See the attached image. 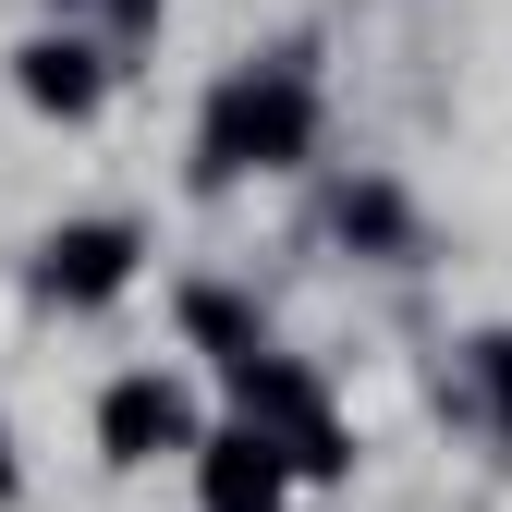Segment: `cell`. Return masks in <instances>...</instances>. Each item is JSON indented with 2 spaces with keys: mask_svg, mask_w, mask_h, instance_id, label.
I'll use <instances>...</instances> for the list:
<instances>
[{
  "mask_svg": "<svg viewBox=\"0 0 512 512\" xmlns=\"http://www.w3.org/2000/svg\"><path fill=\"white\" fill-rule=\"evenodd\" d=\"M317 147V86L293 74V61H269V74H232L208 98V135H196V171L232 183V171H293Z\"/></svg>",
  "mask_w": 512,
  "mask_h": 512,
  "instance_id": "cell-1",
  "label": "cell"
},
{
  "mask_svg": "<svg viewBox=\"0 0 512 512\" xmlns=\"http://www.w3.org/2000/svg\"><path fill=\"white\" fill-rule=\"evenodd\" d=\"M281 476H293V452L269 427H220V439H196V488H208V512H281Z\"/></svg>",
  "mask_w": 512,
  "mask_h": 512,
  "instance_id": "cell-2",
  "label": "cell"
},
{
  "mask_svg": "<svg viewBox=\"0 0 512 512\" xmlns=\"http://www.w3.org/2000/svg\"><path fill=\"white\" fill-rule=\"evenodd\" d=\"M183 439H196V415H183L171 378H110V403H98V452L110 464H159Z\"/></svg>",
  "mask_w": 512,
  "mask_h": 512,
  "instance_id": "cell-3",
  "label": "cell"
},
{
  "mask_svg": "<svg viewBox=\"0 0 512 512\" xmlns=\"http://www.w3.org/2000/svg\"><path fill=\"white\" fill-rule=\"evenodd\" d=\"M37 281H49L61 305H98V293L135 281V232H122V220H61V232L37 244Z\"/></svg>",
  "mask_w": 512,
  "mask_h": 512,
  "instance_id": "cell-4",
  "label": "cell"
},
{
  "mask_svg": "<svg viewBox=\"0 0 512 512\" xmlns=\"http://www.w3.org/2000/svg\"><path fill=\"white\" fill-rule=\"evenodd\" d=\"M13 86H25L37 110H61V122H74V110H98V49H74V37H37V49L13 61Z\"/></svg>",
  "mask_w": 512,
  "mask_h": 512,
  "instance_id": "cell-5",
  "label": "cell"
},
{
  "mask_svg": "<svg viewBox=\"0 0 512 512\" xmlns=\"http://www.w3.org/2000/svg\"><path fill=\"white\" fill-rule=\"evenodd\" d=\"M403 196H391V183H354V196H342V244H366V256H403Z\"/></svg>",
  "mask_w": 512,
  "mask_h": 512,
  "instance_id": "cell-6",
  "label": "cell"
},
{
  "mask_svg": "<svg viewBox=\"0 0 512 512\" xmlns=\"http://www.w3.org/2000/svg\"><path fill=\"white\" fill-rule=\"evenodd\" d=\"M476 378H488V415H500V439H512V330L476 342Z\"/></svg>",
  "mask_w": 512,
  "mask_h": 512,
  "instance_id": "cell-7",
  "label": "cell"
},
{
  "mask_svg": "<svg viewBox=\"0 0 512 512\" xmlns=\"http://www.w3.org/2000/svg\"><path fill=\"white\" fill-rule=\"evenodd\" d=\"M0 500H13V452H0Z\"/></svg>",
  "mask_w": 512,
  "mask_h": 512,
  "instance_id": "cell-8",
  "label": "cell"
},
{
  "mask_svg": "<svg viewBox=\"0 0 512 512\" xmlns=\"http://www.w3.org/2000/svg\"><path fill=\"white\" fill-rule=\"evenodd\" d=\"M122 13H147V0H122Z\"/></svg>",
  "mask_w": 512,
  "mask_h": 512,
  "instance_id": "cell-9",
  "label": "cell"
}]
</instances>
